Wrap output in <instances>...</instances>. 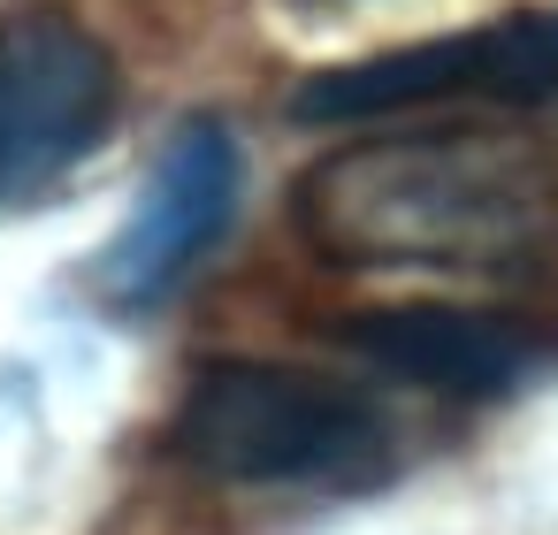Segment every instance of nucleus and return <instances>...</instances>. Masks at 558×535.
<instances>
[{
    "label": "nucleus",
    "instance_id": "nucleus-1",
    "mask_svg": "<svg viewBox=\"0 0 558 535\" xmlns=\"http://www.w3.org/2000/svg\"><path fill=\"white\" fill-rule=\"evenodd\" d=\"M299 230L329 268L512 276L558 245V169L497 131L367 138L299 177Z\"/></svg>",
    "mask_w": 558,
    "mask_h": 535
},
{
    "label": "nucleus",
    "instance_id": "nucleus-2",
    "mask_svg": "<svg viewBox=\"0 0 558 535\" xmlns=\"http://www.w3.org/2000/svg\"><path fill=\"white\" fill-rule=\"evenodd\" d=\"M177 443L222 482H337L383 451V413L329 375L215 360L184 398Z\"/></svg>",
    "mask_w": 558,
    "mask_h": 535
},
{
    "label": "nucleus",
    "instance_id": "nucleus-3",
    "mask_svg": "<svg viewBox=\"0 0 558 535\" xmlns=\"http://www.w3.org/2000/svg\"><path fill=\"white\" fill-rule=\"evenodd\" d=\"M428 100H497V108L558 100V9H527V16L482 24V32H451L428 47L322 70L291 93V115L299 123H360V115H405Z\"/></svg>",
    "mask_w": 558,
    "mask_h": 535
},
{
    "label": "nucleus",
    "instance_id": "nucleus-4",
    "mask_svg": "<svg viewBox=\"0 0 558 535\" xmlns=\"http://www.w3.org/2000/svg\"><path fill=\"white\" fill-rule=\"evenodd\" d=\"M116 108L108 47L54 9L0 24V192H32L77 161Z\"/></svg>",
    "mask_w": 558,
    "mask_h": 535
},
{
    "label": "nucleus",
    "instance_id": "nucleus-5",
    "mask_svg": "<svg viewBox=\"0 0 558 535\" xmlns=\"http://www.w3.org/2000/svg\"><path fill=\"white\" fill-rule=\"evenodd\" d=\"M230 199H238V146L215 123H184L169 138V154L154 161L146 199L131 207L123 238L108 245L100 291L116 306H154L215 245V230L230 222Z\"/></svg>",
    "mask_w": 558,
    "mask_h": 535
},
{
    "label": "nucleus",
    "instance_id": "nucleus-6",
    "mask_svg": "<svg viewBox=\"0 0 558 535\" xmlns=\"http://www.w3.org/2000/svg\"><path fill=\"white\" fill-rule=\"evenodd\" d=\"M337 344H352L367 367L451 390V398H489L512 390L543 344L505 321V314H466V306H390V314H352L337 321Z\"/></svg>",
    "mask_w": 558,
    "mask_h": 535
}]
</instances>
